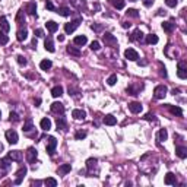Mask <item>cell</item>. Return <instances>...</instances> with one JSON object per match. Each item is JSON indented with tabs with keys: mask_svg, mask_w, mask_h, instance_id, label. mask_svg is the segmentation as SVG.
<instances>
[{
	"mask_svg": "<svg viewBox=\"0 0 187 187\" xmlns=\"http://www.w3.org/2000/svg\"><path fill=\"white\" fill-rule=\"evenodd\" d=\"M28 15H35V12H37V3L35 2H29L27 5V10H25Z\"/></svg>",
	"mask_w": 187,
	"mask_h": 187,
	"instance_id": "cell-22",
	"label": "cell"
},
{
	"mask_svg": "<svg viewBox=\"0 0 187 187\" xmlns=\"http://www.w3.org/2000/svg\"><path fill=\"white\" fill-rule=\"evenodd\" d=\"M174 28H176V23H172V22H164L162 23V29H164L165 32H168V34H171L172 31H174Z\"/></svg>",
	"mask_w": 187,
	"mask_h": 187,
	"instance_id": "cell-30",
	"label": "cell"
},
{
	"mask_svg": "<svg viewBox=\"0 0 187 187\" xmlns=\"http://www.w3.org/2000/svg\"><path fill=\"white\" fill-rule=\"evenodd\" d=\"M177 75L180 79H187V64L186 61H178L177 64Z\"/></svg>",
	"mask_w": 187,
	"mask_h": 187,
	"instance_id": "cell-2",
	"label": "cell"
},
{
	"mask_svg": "<svg viewBox=\"0 0 187 187\" xmlns=\"http://www.w3.org/2000/svg\"><path fill=\"white\" fill-rule=\"evenodd\" d=\"M91 28L95 29V31H99V29H101V27H97V25H91Z\"/></svg>",
	"mask_w": 187,
	"mask_h": 187,
	"instance_id": "cell-55",
	"label": "cell"
},
{
	"mask_svg": "<svg viewBox=\"0 0 187 187\" xmlns=\"http://www.w3.org/2000/svg\"><path fill=\"white\" fill-rule=\"evenodd\" d=\"M7 156H9L12 161H22L23 152H22V151H12V152H9Z\"/></svg>",
	"mask_w": 187,
	"mask_h": 187,
	"instance_id": "cell-12",
	"label": "cell"
},
{
	"mask_svg": "<svg viewBox=\"0 0 187 187\" xmlns=\"http://www.w3.org/2000/svg\"><path fill=\"white\" fill-rule=\"evenodd\" d=\"M51 66H53L51 60H47V59L39 63V67H41V70H48V69H51Z\"/></svg>",
	"mask_w": 187,
	"mask_h": 187,
	"instance_id": "cell-35",
	"label": "cell"
},
{
	"mask_svg": "<svg viewBox=\"0 0 187 187\" xmlns=\"http://www.w3.org/2000/svg\"><path fill=\"white\" fill-rule=\"evenodd\" d=\"M130 27V23L129 22H123V28H129Z\"/></svg>",
	"mask_w": 187,
	"mask_h": 187,
	"instance_id": "cell-57",
	"label": "cell"
},
{
	"mask_svg": "<svg viewBox=\"0 0 187 187\" xmlns=\"http://www.w3.org/2000/svg\"><path fill=\"white\" fill-rule=\"evenodd\" d=\"M9 43V37L5 32H0V45H5Z\"/></svg>",
	"mask_w": 187,
	"mask_h": 187,
	"instance_id": "cell-43",
	"label": "cell"
},
{
	"mask_svg": "<svg viewBox=\"0 0 187 187\" xmlns=\"http://www.w3.org/2000/svg\"><path fill=\"white\" fill-rule=\"evenodd\" d=\"M0 27L3 29V32H9V29H10V25H9V22H7V19L5 16L0 18Z\"/></svg>",
	"mask_w": 187,
	"mask_h": 187,
	"instance_id": "cell-26",
	"label": "cell"
},
{
	"mask_svg": "<svg viewBox=\"0 0 187 187\" xmlns=\"http://www.w3.org/2000/svg\"><path fill=\"white\" fill-rule=\"evenodd\" d=\"M116 82H117V75H116V73H113V75H110V76H108V79H107V83H108L110 86H113V85H116Z\"/></svg>",
	"mask_w": 187,
	"mask_h": 187,
	"instance_id": "cell-42",
	"label": "cell"
},
{
	"mask_svg": "<svg viewBox=\"0 0 187 187\" xmlns=\"http://www.w3.org/2000/svg\"><path fill=\"white\" fill-rule=\"evenodd\" d=\"M81 22H82V19H76V21H72V22L66 23V25H64V32L66 34L75 32V29L81 25Z\"/></svg>",
	"mask_w": 187,
	"mask_h": 187,
	"instance_id": "cell-3",
	"label": "cell"
},
{
	"mask_svg": "<svg viewBox=\"0 0 187 187\" xmlns=\"http://www.w3.org/2000/svg\"><path fill=\"white\" fill-rule=\"evenodd\" d=\"M142 88H143L142 85H139V86L129 85V86H127V92L130 94V95H139V92H140V89H142Z\"/></svg>",
	"mask_w": 187,
	"mask_h": 187,
	"instance_id": "cell-21",
	"label": "cell"
},
{
	"mask_svg": "<svg viewBox=\"0 0 187 187\" xmlns=\"http://www.w3.org/2000/svg\"><path fill=\"white\" fill-rule=\"evenodd\" d=\"M132 41H142L143 39V32L140 29H135V32L132 34V37H130Z\"/></svg>",
	"mask_w": 187,
	"mask_h": 187,
	"instance_id": "cell-25",
	"label": "cell"
},
{
	"mask_svg": "<svg viewBox=\"0 0 187 187\" xmlns=\"http://www.w3.org/2000/svg\"><path fill=\"white\" fill-rule=\"evenodd\" d=\"M16 60H18V63H19L21 66H25V64H27V59H25L23 56H18Z\"/></svg>",
	"mask_w": 187,
	"mask_h": 187,
	"instance_id": "cell-48",
	"label": "cell"
},
{
	"mask_svg": "<svg viewBox=\"0 0 187 187\" xmlns=\"http://www.w3.org/2000/svg\"><path fill=\"white\" fill-rule=\"evenodd\" d=\"M152 5V0H146V2H145V6H151Z\"/></svg>",
	"mask_w": 187,
	"mask_h": 187,
	"instance_id": "cell-56",
	"label": "cell"
},
{
	"mask_svg": "<svg viewBox=\"0 0 187 187\" xmlns=\"http://www.w3.org/2000/svg\"><path fill=\"white\" fill-rule=\"evenodd\" d=\"M145 118H146V120H155V116H154V114H146Z\"/></svg>",
	"mask_w": 187,
	"mask_h": 187,
	"instance_id": "cell-52",
	"label": "cell"
},
{
	"mask_svg": "<svg viewBox=\"0 0 187 187\" xmlns=\"http://www.w3.org/2000/svg\"><path fill=\"white\" fill-rule=\"evenodd\" d=\"M102 38H104V43L107 45H110V47H116L117 45V39L114 38V35L110 32H105L104 35H102Z\"/></svg>",
	"mask_w": 187,
	"mask_h": 187,
	"instance_id": "cell-7",
	"label": "cell"
},
{
	"mask_svg": "<svg viewBox=\"0 0 187 187\" xmlns=\"http://www.w3.org/2000/svg\"><path fill=\"white\" fill-rule=\"evenodd\" d=\"M67 53L72 56H75V57H79V56H81V50L77 48V47H70V45H69V47H67Z\"/></svg>",
	"mask_w": 187,
	"mask_h": 187,
	"instance_id": "cell-36",
	"label": "cell"
},
{
	"mask_svg": "<svg viewBox=\"0 0 187 187\" xmlns=\"http://www.w3.org/2000/svg\"><path fill=\"white\" fill-rule=\"evenodd\" d=\"M9 120L13 121V123H18L21 118H19V116H18L16 113H10V114H9Z\"/></svg>",
	"mask_w": 187,
	"mask_h": 187,
	"instance_id": "cell-47",
	"label": "cell"
},
{
	"mask_svg": "<svg viewBox=\"0 0 187 187\" xmlns=\"http://www.w3.org/2000/svg\"><path fill=\"white\" fill-rule=\"evenodd\" d=\"M34 102H35V105L38 107V105L41 104V99H39V98H35V99H34Z\"/></svg>",
	"mask_w": 187,
	"mask_h": 187,
	"instance_id": "cell-54",
	"label": "cell"
},
{
	"mask_svg": "<svg viewBox=\"0 0 187 187\" xmlns=\"http://www.w3.org/2000/svg\"><path fill=\"white\" fill-rule=\"evenodd\" d=\"M165 184H168V186H172V184H176L177 183V177L176 174H172V172H168L167 176H165Z\"/></svg>",
	"mask_w": 187,
	"mask_h": 187,
	"instance_id": "cell-19",
	"label": "cell"
},
{
	"mask_svg": "<svg viewBox=\"0 0 187 187\" xmlns=\"http://www.w3.org/2000/svg\"><path fill=\"white\" fill-rule=\"evenodd\" d=\"M16 38L19 39V41H25V39L28 38V31L23 28V29H19L16 34Z\"/></svg>",
	"mask_w": 187,
	"mask_h": 187,
	"instance_id": "cell-33",
	"label": "cell"
},
{
	"mask_svg": "<svg viewBox=\"0 0 187 187\" xmlns=\"http://www.w3.org/2000/svg\"><path fill=\"white\" fill-rule=\"evenodd\" d=\"M59 41H64V35H59Z\"/></svg>",
	"mask_w": 187,
	"mask_h": 187,
	"instance_id": "cell-58",
	"label": "cell"
},
{
	"mask_svg": "<svg viewBox=\"0 0 187 187\" xmlns=\"http://www.w3.org/2000/svg\"><path fill=\"white\" fill-rule=\"evenodd\" d=\"M165 5L168 7H176L177 6V0H165Z\"/></svg>",
	"mask_w": 187,
	"mask_h": 187,
	"instance_id": "cell-49",
	"label": "cell"
},
{
	"mask_svg": "<svg viewBox=\"0 0 187 187\" xmlns=\"http://www.w3.org/2000/svg\"><path fill=\"white\" fill-rule=\"evenodd\" d=\"M146 43L148 44H156L158 43V37L155 34H148L146 35Z\"/></svg>",
	"mask_w": 187,
	"mask_h": 187,
	"instance_id": "cell-38",
	"label": "cell"
},
{
	"mask_svg": "<svg viewBox=\"0 0 187 187\" xmlns=\"http://www.w3.org/2000/svg\"><path fill=\"white\" fill-rule=\"evenodd\" d=\"M25 174H27V167H21L19 170L16 171V180H15V184H21L23 180V177H25Z\"/></svg>",
	"mask_w": 187,
	"mask_h": 187,
	"instance_id": "cell-11",
	"label": "cell"
},
{
	"mask_svg": "<svg viewBox=\"0 0 187 187\" xmlns=\"http://www.w3.org/2000/svg\"><path fill=\"white\" fill-rule=\"evenodd\" d=\"M34 126H32V120L31 118H28L27 121H25V124H23V132H29V130H32Z\"/></svg>",
	"mask_w": 187,
	"mask_h": 187,
	"instance_id": "cell-41",
	"label": "cell"
},
{
	"mask_svg": "<svg viewBox=\"0 0 187 187\" xmlns=\"http://www.w3.org/2000/svg\"><path fill=\"white\" fill-rule=\"evenodd\" d=\"M167 138H168L167 130H165V129H161L160 132H158V139H160L161 142H164V140H167Z\"/></svg>",
	"mask_w": 187,
	"mask_h": 187,
	"instance_id": "cell-40",
	"label": "cell"
},
{
	"mask_svg": "<svg viewBox=\"0 0 187 187\" xmlns=\"http://www.w3.org/2000/svg\"><path fill=\"white\" fill-rule=\"evenodd\" d=\"M37 156H38V152H37V149L35 148H28L27 149V161L28 162H35V160H37Z\"/></svg>",
	"mask_w": 187,
	"mask_h": 187,
	"instance_id": "cell-6",
	"label": "cell"
},
{
	"mask_svg": "<svg viewBox=\"0 0 187 187\" xmlns=\"http://www.w3.org/2000/svg\"><path fill=\"white\" fill-rule=\"evenodd\" d=\"M51 95H53L54 98H60L61 95H63V88H61L60 85L54 86V88L51 89Z\"/></svg>",
	"mask_w": 187,
	"mask_h": 187,
	"instance_id": "cell-27",
	"label": "cell"
},
{
	"mask_svg": "<svg viewBox=\"0 0 187 187\" xmlns=\"http://www.w3.org/2000/svg\"><path fill=\"white\" fill-rule=\"evenodd\" d=\"M10 158L9 156H6V158H3V160H0V168H3V170H9L10 168Z\"/></svg>",
	"mask_w": 187,
	"mask_h": 187,
	"instance_id": "cell-29",
	"label": "cell"
},
{
	"mask_svg": "<svg viewBox=\"0 0 187 187\" xmlns=\"http://www.w3.org/2000/svg\"><path fill=\"white\" fill-rule=\"evenodd\" d=\"M97 158H89L88 161H86V168H88V171H92L95 167H97Z\"/></svg>",
	"mask_w": 187,
	"mask_h": 187,
	"instance_id": "cell-34",
	"label": "cell"
},
{
	"mask_svg": "<svg viewBox=\"0 0 187 187\" xmlns=\"http://www.w3.org/2000/svg\"><path fill=\"white\" fill-rule=\"evenodd\" d=\"M5 136H6V140L10 143V145H16L18 143V133L15 132V130H7V132L5 133Z\"/></svg>",
	"mask_w": 187,
	"mask_h": 187,
	"instance_id": "cell-4",
	"label": "cell"
},
{
	"mask_svg": "<svg viewBox=\"0 0 187 187\" xmlns=\"http://www.w3.org/2000/svg\"><path fill=\"white\" fill-rule=\"evenodd\" d=\"M56 124H57V130H63V132H64L67 129V123H66V118H64V117H57Z\"/></svg>",
	"mask_w": 187,
	"mask_h": 187,
	"instance_id": "cell-13",
	"label": "cell"
},
{
	"mask_svg": "<svg viewBox=\"0 0 187 187\" xmlns=\"http://www.w3.org/2000/svg\"><path fill=\"white\" fill-rule=\"evenodd\" d=\"M75 138H76L77 140H82V139L86 138V132H82V130H79V132H76Z\"/></svg>",
	"mask_w": 187,
	"mask_h": 187,
	"instance_id": "cell-46",
	"label": "cell"
},
{
	"mask_svg": "<svg viewBox=\"0 0 187 187\" xmlns=\"http://www.w3.org/2000/svg\"><path fill=\"white\" fill-rule=\"evenodd\" d=\"M168 107V110L171 111V114H174V116H178V117H181L183 116V110L180 108V107H174V105H167Z\"/></svg>",
	"mask_w": 187,
	"mask_h": 187,
	"instance_id": "cell-24",
	"label": "cell"
},
{
	"mask_svg": "<svg viewBox=\"0 0 187 187\" xmlns=\"http://www.w3.org/2000/svg\"><path fill=\"white\" fill-rule=\"evenodd\" d=\"M57 13H59L60 16H69V15H70V9L66 7V6H63V7H59V9H57Z\"/></svg>",
	"mask_w": 187,
	"mask_h": 187,
	"instance_id": "cell-37",
	"label": "cell"
},
{
	"mask_svg": "<svg viewBox=\"0 0 187 187\" xmlns=\"http://www.w3.org/2000/svg\"><path fill=\"white\" fill-rule=\"evenodd\" d=\"M56 146H57V139H56L54 136H50L48 140H47V152H48L50 155H53L54 154Z\"/></svg>",
	"mask_w": 187,
	"mask_h": 187,
	"instance_id": "cell-8",
	"label": "cell"
},
{
	"mask_svg": "<svg viewBox=\"0 0 187 187\" xmlns=\"http://www.w3.org/2000/svg\"><path fill=\"white\" fill-rule=\"evenodd\" d=\"M124 57H126L127 60H130V61H138L139 54H138V51H136V50L127 48L126 51H124Z\"/></svg>",
	"mask_w": 187,
	"mask_h": 187,
	"instance_id": "cell-5",
	"label": "cell"
},
{
	"mask_svg": "<svg viewBox=\"0 0 187 187\" xmlns=\"http://www.w3.org/2000/svg\"><path fill=\"white\" fill-rule=\"evenodd\" d=\"M35 35L37 37H44V31L43 29H35Z\"/></svg>",
	"mask_w": 187,
	"mask_h": 187,
	"instance_id": "cell-51",
	"label": "cell"
},
{
	"mask_svg": "<svg viewBox=\"0 0 187 187\" xmlns=\"http://www.w3.org/2000/svg\"><path fill=\"white\" fill-rule=\"evenodd\" d=\"M72 117H73V118H76V120H85L86 113H85L83 110H73V111H72Z\"/></svg>",
	"mask_w": 187,
	"mask_h": 187,
	"instance_id": "cell-18",
	"label": "cell"
},
{
	"mask_svg": "<svg viewBox=\"0 0 187 187\" xmlns=\"http://www.w3.org/2000/svg\"><path fill=\"white\" fill-rule=\"evenodd\" d=\"M176 154H177L178 158L184 160V158H187V148H186V146H177V148H176Z\"/></svg>",
	"mask_w": 187,
	"mask_h": 187,
	"instance_id": "cell-20",
	"label": "cell"
},
{
	"mask_svg": "<svg viewBox=\"0 0 187 187\" xmlns=\"http://www.w3.org/2000/svg\"><path fill=\"white\" fill-rule=\"evenodd\" d=\"M73 43H75V45L82 47V45H85L86 43H88V38H86V35H77V37H75Z\"/></svg>",
	"mask_w": 187,
	"mask_h": 187,
	"instance_id": "cell-17",
	"label": "cell"
},
{
	"mask_svg": "<svg viewBox=\"0 0 187 187\" xmlns=\"http://www.w3.org/2000/svg\"><path fill=\"white\" fill-rule=\"evenodd\" d=\"M161 76H167V70H165V67H161Z\"/></svg>",
	"mask_w": 187,
	"mask_h": 187,
	"instance_id": "cell-53",
	"label": "cell"
},
{
	"mask_svg": "<svg viewBox=\"0 0 187 187\" xmlns=\"http://www.w3.org/2000/svg\"><path fill=\"white\" fill-rule=\"evenodd\" d=\"M0 117H2V111H0Z\"/></svg>",
	"mask_w": 187,
	"mask_h": 187,
	"instance_id": "cell-59",
	"label": "cell"
},
{
	"mask_svg": "<svg viewBox=\"0 0 187 187\" xmlns=\"http://www.w3.org/2000/svg\"><path fill=\"white\" fill-rule=\"evenodd\" d=\"M104 123L107 126H114L117 123V118L114 116H111V114H107V116L104 117Z\"/></svg>",
	"mask_w": 187,
	"mask_h": 187,
	"instance_id": "cell-28",
	"label": "cell"
},
{
	"mask_svg": "<svg viewBox=\"0 0 187 187\" xmlns=\"http://www.w3.org/2000/svg\"><path fill=\"white\" fill-rule=\"evenodd\" d=\"M70 2L77 10H85V9H86V2H85V0H70Z\"/></svg>",
	"mask_w": 187,
	"mask_h": 187,
	"instance_id": "cell-15",
	"label": "cell"
},
{
	"mask_svg": "<svg viewBox=\"0 0 187 187\" xmlns=\"http://www.w3.org/2000/svg\"><path fill=\"white\" fill-rule=\"evenodd\" d=\"M51 111H53L54 114H57V116H59V114L63 116V113H64V105L61 104V102H57V101H56V102L51 104Z\"/></svg>",
	"mask_w": 187,
	"mask_h": 187,
	"instance_id": "cell-9",
	"label": "cell"
},
{
	"mask_svg": "<svg viewBox=\"0 0 187 187\" xmlns=\"http://www.w3.org/2000/svg\"><path fill=\"white\" fill-rule=\"evenodd\" d=\"M108 2H110L111 5L116 7V9H118V10H120V9H123V7H124V5H126V0H108Z\"/></svg>",
	"mask_w": 187,
	"mask_h": 187,
	"instance_id": "cell-31",
	"label": "cell"
},
{
	"mask_svg": "<svg viewBox=\"0 0 187 187\" xmlns=\"http://www.w3.org/2000/svg\"><path fill=\"white\" fill-rule=\"evenodd\" d=\"M45 25H47V29H48V31H50L51 34L56 32V31L59 29V23H56L54 21H48V22L45 23Z\"/></svg>",
	"mask_w": 187,
	"mask_h": 187,
	"instance_id": "cell-32",
	"label": "cell"
},
{
	"mask_svg": "<svg viewBox=\"0 0 187 187\" xmlns=\"http://www.w3.org/2000/svg\"><path fill=\"white\" fill-rule=\"evenodd\" d=\"M129 110L132 111L133 114H139V113L143 110V107H142V104H140V102H138V101H133V102H130V104H129Z\"/></svg>",
	"mask_w": 187,
	"mask_h": 187,
	"instance_id": "cell-10",
	"label": "cell"
},
{
	"mask_svg": "<svg viewBox=\"0 0 187 187\" xmlns=\"http://www.w3.org/2000/svg\"><path fill=\"white\" fill-rule=\"evenodd\" d=\"M44 47L47 51H50V53H54V43H53V38L51 37H47L44 41Z\"/></svg>",
	"mask_w": 187,
	"mask_h": 187,
	"instance_id": "cell-16",
	"label": "cell"
},
{
	"mask_svg": "<svg viewBox=\"0 0 187 187\" xmlns=\"http://www.w3.org/2000/svg\"><path fill=\"white\" fill-rule=\"evenodd\" d=\"M70 170H72L70 164H61L57 168V172H59V176H66L67 172H70Z\"/></svg>",
	"mask_w": 187,
	"mask_h": 187,
	"instance_id": "cell-14",
	"label": "cell"
},
{
	"mask_svg": "<svg viewBox=\"0 0 187 187\" xmlns=\"http://www.w3.org/2000/svg\"><path fill=\"white\" fill-rule=\"evenodd\" d=\"M39 126H41L43 130L48 132L50 129H51V120H50V118H43V120L39 121Z\"/></svg>",
	"mask_w": 187,
	"mask_h": 187,
	"instance_id": "cell-23",
	"label": "cell"
},
{
	"mask_svg": "<svg viewBox=\"0 0 187 187\" xmlns=\"http://www.w3.org/2000/svg\"><path fill=\"white\" fill-rule=\"evenodd\" d=\"M167 92H168V89H167L165 85H158V86L154 89V97L156 99H164Z\"/></svg>",
	"mask_w": 187,
	"mask_h": 187,
	"instance_id": "cell-1",
	"label": "cell"
},
{
	"mask_svg": "<svg viewBox=\"0 0 187 187\" xmlns=\"http://www.w3.org/2000/svg\"><path fill=\"white\" fill-rule=\"evenodd\" d=\"M126 15L130 18H139V12L136 10V9H127Z\"/></svg>",
	"mask_w": 187,
	"mask_h": 187,
	"instance_id": "cell-44",
	"label": "cell"
},
{
	"mask_svg": "<svg viewBox=\"0 0 187 187\" xmlns=\"http://www.w3.org/2000/svg\"><path fill=\"white\" fill-rule=\"evenodd\" d=\"M44 184L47 187H56V186H57V180L53 178V177H48V178H45V180H44Z\"/></svg>",
	"mask_w": 187,
	"mask_h": 187,
	"instance_id": "cell-39",
	"label": "cell"
},
{
	"mask_svg": "<svg viewBox=\"0 0 187 187\" xmlns=\"http://www.w3.org/2000/svg\"><path fill=\"white\" fill-rule=\"evenodd\" d=\"M45 7H47L48 10H54V5H53L50 0H47V2H45Z\"/></svg>",
	"mask_w": 187,
	"mask_h": 187,
	"instance_id": "cell-50",
	"label": "cell"
},
{
	"mask_svg": "<svg viewBox=\"0 0 187 187\" xmlns=\"http://www.w3.org/2000/svg\"><path fill=\"white\" fill-rule=\"evenodd\" d=\"M99 48H101L99 41H92V43H91V50H92V51H98Z\"/></svg>",
	"mask_w": 187,
	"mask_h": 187,
	"instance_id": "cell-45",
	"label": "cell"
}]
</instances>
